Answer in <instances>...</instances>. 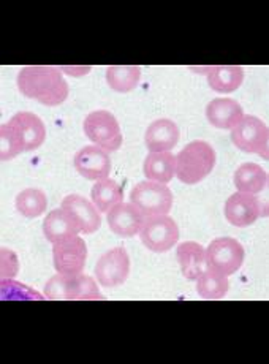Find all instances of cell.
Returning a JSON list of instances; mask_svg holds the SVG:
<instances>
[{"label": "cell", "mask_w": 269, "mask_h": 364, "mask_svg": "<svg viewBox=\"0 0 269 364\" xmlns=\"http://www.w3.org/2000/svg\"><path fill=\"white\" fill-rule=\"evenodd\" d=\"M18 89L45 107H59L68 97V84L56 67H24L18 75Z\"/></svg>", "instance_id": "6da1fadb"}, {"label": "cell", "mask_w": 269, "mask_h": 364, "mask_svg": "<svg viewBox=\"0 0 269 364\" xmlns=\"http://www.w3.org/2000/svg\"><path fill=\"white\" fill-rule=\"evenodd\" d=\"M216 166V151L206 141H192L176 156V176L187 186H194L209 176Z\"/></svg>", "instance_id": "7a4b0ae2"}, {"label": "cell", "mask_w": 269, "mask_h": 364, "mask_svg": "<svg viewBox=\"0 0 269 364\" xmlns=\"http://www.w3.org/2000/svg\"><path fill=\"white\" fill-rule=\"evenodd\" d=\"M84 133L92 143L106 152H116L122 146V132L110 111L98 109L84 119Z\"/></svg>", "instance_id": "3957f363"}, {"label": "cell", "mask_w": 269, "mask_h": 364, "mask_svg": "<svg viewBox=\"0 0 269 364\" xmlns=\"http://www.w3.org/2000/svg\"><path fill=\"white\" fill-rule=\"evenodd\" d=\"M130 203H133L144 217L168 215L173 206V193L167 184H160V182H138L130 192Z\"/></svg>", "instance_id": "277c9868"}, {"label": "cell", "mask_w": 269, "mask_h": 364, "mask_svg": "<svg viewBox=\"0 0 269 364\" xmlns=\"http://www.w3.org/2000/svg\"><path fill=\"white\" fill-rule=\"evenodd\" d=\"M139 240L155 254H164L173 249L179 241V227L169 215L146 217Z\"/></svg>", "instance_id": "5b68a950"}, {"label": "cell", "mask_w": 269, "mask_h": 364, "mask_svg": "<svg viewBox=\"0 0 269 364\" xmlns=\"http://www.w3.org/2000/svg\"><path fill=\"white\" fill-rule=\"evenodd\" d=\"M208 264L211 269L222 272L225 276L235 274L239 271L241 266L244 263L246 252L241 242L236 241L235 237H217L212 241L208 249Z\"/></svg>", "instance_id": "8992f818"}, {"label": "cell", "mask_w": 269, "mask_h": 364, "mask_svg": "<svg viewBox=\"0 0 269 364\" xmlns=\"http://www.w3.org/2000/svg\"><path fill=\"white\" fill-rule=\"evenodd\" d=\"M88 260V246L80 236L53 244V262L59 274L80 276Z\"/></svg>", "instance_id": "52a82bcc"}, {"label": "cell", "mask_w": 269, "mask_h": 364, "mask_svg": "<svg viewBox=\"0 0 269 364\" xmlns=\"http://www.w3.org/2000/svg\"><path fill=\"white\" fill-rule=\"evenodd\" d=\"M130 274V258L124 247H115L98 258L95 276L100 285L106 289L122 285Z\"/></svg>", "instance_id": "ba28073f"}, {"label": "cell", "mask_w": 269, "mask_h": 364, "mask_svg": "<svg viewBox=\"0 0 269 364\" xmlns=\"http://www.w3.org/2000/svg\"><path fill=\"white\" fill-rule=\"evenodd\" d=\"M266 124L261 119L244 114L236 129L231 130V141L238 149L247 154H258L268 139Z\"/></svg>", "instance_id": "9c48e42d"}, {"label": "cell", "mask_w": 269, "mask_h": 364, "mask_svg": "<svg viewBox=\"0 0 269 364\" xmlns=\"http://www.w3.org/2000/svg\"><path fill=\"white\" fill-rule=\"evenodd\" d=\"M75 168L83 178L89 181H102L110 176V154L98 146H86L75 156Z\"/></svg>", "instance_id": "30bf717a"}, {"label": "cell", "mask_w": 269, "mask_h": 364, "mask_svg": "<svg viewBox=\"0 0 269 364\" xmlns=\"http://www.w3.org/2000/svg\"><path fill=\"white\" fill-rule=\"evenodd\" d=\"M110 230L120 237H133L139 235L146 220L144 214L133 203H120L106 215Z\"/></svg>", "instance_id": "8fae6325"}, {"label": "cell", "mask_w": 269, "mask_h": 364, "mask_svg": "<svg viewBox=\"0 0 269 364\" xmlns=\"http://www.w3.org/2000/svg\"><path fill=\"white\" fill-rule=\"evenodd\" d=\"M225 217L238 228L250 227L260 217V206L255 195L236 192L225 203Z\"/></svg>", "instance_id": "7c38bea8"}, {"label": "cell", "mask_w": 269, "mask_h": 364, "mask_svg": "<svg viewBox=\"0 0 269 364\" xmlns=\"http://www.w3.org/2000/svg\"><path fill=\"white\" fill-rule=\"evenodd\" d=\"M60 208L73 215V219L81 228V233L84 235L95 233L102 225V213L98 211L94 203L81 197V195H67L62 200Z\"/></svg>", "instance_id": "4fadbf2b"}, {"label": "cell", "mask_w": 269, "mask_h": 364, "mask_svg": "<svg viewBox=\"0 0 269 364\" xmlns=\"http://www.w3.org/2000/svg\"><path fill=\"white\" fill-rule=\"evenodd\" d=\"M176 257H178L184 277L189 281H198L200 276L209 269L206 249L198 242L186 241L179 244Z\"/></svg>", "instance_id": "5bb4252c"}, {"label": "cell", "mask_w": 269, "mask_h": 364, "mask_svg": "<svg viewBox=\"0 0 269 364\" xmlns=\"http://www.w3.org/2000/svg\"><path fill=\"white\" fill-rule=\"evenodd\" d=\"M43 233L49 242L58 244L78 236L81 233V228L73 219L72 214L65 211L63 208H59L54 209V211L45 217Z\"/></svg>", "instance_id": "9a60e30c"}, {"label": "cell", "mask_w": 269, "mask_h": 364, "mask_svg": "<svg viewBox=\"0 0 269 364\" xmlns=\"http://www.w3.org/2000/svg\"><path fill=\"white\" fill-rule=\"evenodd\" d=\"M179 141V129L172 119H157L146 130L144 143L149 152H172Z\"/></svg>", "instance_id": "2e32d148"}, {"label": "cell", "mask_w": 269, "mask_h": 364, "mask_svg": "<svg viewBox=\"0 0 269 364\" xmlns=\"http://www.w3.org/2000/svg\"><path fill=\"white\" fill-rule=\"evenodd\" d=\"M244 113L241 105L233 99H216L206 107V119L217 129L233 130L243 121Z\"/></svg>", "instance_id": "e0dca14e"}, {"label": "cell", "mask_w": 269, "mask_h": 364, "mask_svg": "<svg viewBox=\"0 0 269 364\" xmlns=\"http://www.w3.org/2000/svg\"><path fill=\"white\" fill-rule=\"evenodd\" d=\"M10 124L15 125V127L19 130L21 136L24 139V146L26 151H35L38 149L41 144L45 143L46 138V127L41 119L33 114V113H18L13 116Z\"/></svg>", "instance_id": "ac0fdd59"}, {"label": "cell", "mask_w": 269, "mask_h": 364, "mask_svg": "<svg viewBox=\"0 0 269 364\" xmlns=\"http://www.w3.org/2000/svg\"><path fill=\"white\" fill-rule=\"evenodd\" d=\"M147 181L168 184L176 174V156L172 152H149L143 164Z\"/></svg>", "instance_id": "d6986e66"}, {"label": "cell", "mask_w": 269, "mask_h": 364, "mask_svg": "<svg viewBox=\"0 0 269 364\" xmlns=\"http://www.w3.org/2000/svg\"><path fill=\"white\" fill-rule=\"evenodd\" d=\"M244 70L239 65H217L211 67L208 82L212 90L218 94H231L243 84Z\"/></svg>", "instance_id": "ffe728a7"}, {"label": "cell", "mask_w": 269, "mask_h": 364, "mask_svg": "<svg viewBox=\"0 0 269 364\" xmlns=\"http://www.w3.org/2000/svg\"><path fill=\"white\" fill-rule=\"evenodd\" d=\"M92 203L100 213H110L112 208L120 205L124 200V192L116 181L110 178L97 181L90 191Z\"/></svg>", "instance_id": "44dd1931"}, {"label": "cell", "mask_w": 269, "mask_h": 364, "mask_svg": "<svg viewBox=\"0 0 269 364\" xmlns=\"http://www.w3.org/2000/svg\"><path fill=\"white\" fill-rule=\"evenodd\" d=\"M268 181L266 171L257 164L241 165L235 173V186L238 192L258 195L263 191Z\"/></svg>", "instance_id": "7402d4cb"}, {"label": "cell", "mask_w": 269, "mask_h": 364, "mask_svg": "<svg viewBox=\"0 0 269 364\" xmlns=\"http://www.w3.org/2000/svg\"><path fill=\"white\" fill-rule=\"evenodd\" d=\"M141 68L138 65H111L106 70V81L119 94H127L138 86Z\"/></svg>", "instance_id": "603a6c76"}, {"label": "cell", "mask_w": 269, "mask_h": 364, "mask_svg": "<svg viewBox=\"0 0 269 364\" xmlns=\"http://www.w3.org/2000/svg\"><path fill=\"white\" fill-rule=\"evenodd\" d=\"M228 276L209 268L198 279L196 291L203 299H222L228 291Z\"/></svg>", "instance_id": "cb8c5ba5"}, {"label": "cell", "mask_w": 269, "mask_h": 364, "mask_svg": "<svg viewBox=\"0 0 269 364\" xmlns=\"http://www.w3.org/2000/svg\"><path fill=\"white\" fill-rule=\"evenodd\" d=\"M16 211L27 217V219H37L46 211L48 200L46 195L38 188H26L15 200Z\"/></svg>", "instance_id": "d4e9b609"}, {"label": "cell", "mask_w": 269, "mask_h": 364, "mask_svg": "<svg viewBox=\"0 0 269 364\" xmlns=\"http://www.w3.org/2000/svg\"><path fill=\"white\" fill-rule=\"evenodd\" d=\"M78 276L56 274L45 285V298L51 301H76Z\"/></svg>", "instance_id": "484cf974"}, {"label": "cell", "mask_w": 269, "mask_h": 364, "mask_svg": "<svg viewBox=\"0 0 269 364\" xmlns=\"http://www.w3.org/2000/svg\"><path fill=\"white\" fill-rule=\"evenodd\" d=\"M0 141H2V149H0V157H2V160H11L18 157L21 152L26 151L23 136H21V133L15 125L10 122H6L0 127Z\"/></svg>", "instance_id": "4316f807"}, {"label": "cell", "mask_w": 269, "mask_h": 364, "mask_svg": "<svg viewBox=\"0 0 269 364\" xmlns=\"http://www.w3.org/2000/svg\"><path fill=\"white\" fill-rule=\"evenodd\" d=\"M92 299H103L98 291V287L92 277L86 274L78 276V293L76 301H92Z\"/></svg>", "instance_id": "83f0119b"}, {"label": "cell", "mask_w": 269, "mask_h": 364, "mask_svg": "<svg viewBox=\"0 0 269 364\" xmlns=\"http://www.w3.org/2000/svg\"><path fill=\"white\" fill-rule=\"evenodd\" d=\"M18 257L10 249H2V279L18 274Z\"/></svg>", "instance_id": "f1b7e54d"}, {"label": "cell", "mask_w": 269, "mask_h": 364, "mask_svg": "<svg viewBox=\"0 0 269 364\" xmlns=\"http://www.w3.org/2000/svg\"><path fill=\"white\" fill-rule=\"evenodd\" d=\"M260 206V217H269V176L266 181V186L258 195H255Z\"/></svg>", "instance_id": "f546056e"}, {"label": "cell", "mask_w": 269, "mask_h": 364, "mask_svg": "<svg viewBox=\"0 0 269 364\" xmlns=\"http://www.w3.org/2000/svg\"><path fill=\"white\" fill-rule=\"evenodd\" d=\"M258 156H260L261 159H263V160H268V162H269V132H268L266 143H265L263 148H261V151L258 152Z\"/></svg>", "instance_id": "4dcf8cb0"}]
</instances>
